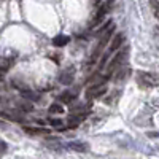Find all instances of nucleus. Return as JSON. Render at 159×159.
Here are the masks:
<instances>
[{"mask_svg": "<svg viewBox=\"0 0 159 159\" xmlns=\"http://www.w3.org/2000/svg\"><path fill=\"white\" fill-rule=\"evenodd\" d=\"M137 83L142 88H157L159 86V75L154 72H137Z\"/></svg>", "mask_w": 159, "mask_h": 159, "instance_id": "obj_1", "label": "nucleus"}, {"mask_svg": "<svg viewBox=\"0 0 159 159\" xmlns=\"http://www.w3.org/2000/svg\"><path fill=\"white\" fill-rule=\"evenodd\" d=\"M127 52H129V49H127V48H124V49L119 48V49H118V52L111 57V61L107 64V75H108V76H111V75H113V72L123 65L124 59L127 57Z\"/></svg>", "mask_w": 159, "mask_h": 159, "instance_id": "obj_2", "label": "nucleus"}, {"mask_svg": "<svg viewBox=\"0 0 159 159\" xmlns=\"http://www.w3.org/2000/svg\"><path fill=\"white\" fill-rule=\"evenodd\" d=\"M110 8H111V2H107V3H103V5H100V8L96 11V15H94V18H92V21H91V24H89V29H94V27H97V25L105 19V16H107V13L110 11Z\"/></svg>", "mask_w": 159, "mask_h": 159, "instance_id": "obj_3", "label": "nucleus"}, {"mask_svg": "<svg viewBox=\"0 0 159 159\" xmlns=\"http://www.w3.org/2000/svg\"><path fill=\"white\" fill-rule=\"evenodd\" d=\"M105 94H107V86H105V83H96L92 84L88 91H86V99L88 100H92V99H100L103 97Z\"/></svg>", "mask_w": 159, "mask_h": 159, "instance_id": "obj_4", "label": "nucleus"}, {"mask_svg": "<svg viewBox=\"0 0 159 159\" xmlns=\"http://www.w3.org/2000/svg\"><path fill=\"white\" fill-rule=\"evenodd\" d=\"M123 43H124V34H115L110 40V45H108V54L111 52H116L119 48H123Z\"/></svg>", "mask_w": 159, "mask_h": 159, "instance_id": "obj_5", "label": "nucleus"}, {"mask_svg": "<svg viewBox=\"0 0 159 159\" xmlns=\"http://www.w3.org/2000/svg\"><path fill=\"white\" fill-rule=\"evenodd\" d=\"M65 148L70 151H76V153H88L89 145L84 142H69V143H65Z\"/></svg>", "mask_w": 159, "mask_h": 159, "instance_id": "obj_6", "label": "nucleus"}, {"mask_svg": "<svg viewBox=\"0 0 159 159\" xmlns=\"http://www.w3.org/2000/svg\"><path fill=\"white\" fill-rule=\"evenodd\" d=\"M22 130H24L27 135H32V137H38V135H46V134H49V129H46V127L22 126Z\"/></svg>", "mask_w": 159, "mask_h": 159, "instance_id": "obj_7", "label": "nucleus"}, {"mask_svg": "<svg viewBox=\"0 0 159 159\" xmlns=\"http://www.w3.org/2000/svg\"><path fill=\"white\" fill-rule=\"evenodd\" d=\"M75 81V73H73V69H69V70H64L59 73V83L64 84V86H70L72 83Z\"/></svg>", "mask_w": 159, "mask_h": 159, "instance_id": "obj_8", "label": "nucleus"}, {"mask_svg": "<svg viewBox=\"0 0 159 159\" xmlns=\"http://www.w3.org/2000/svg\"><path fill=\"white\" fill-rule=\"evenodd\" d=\"M86 118V113H70L69 116H67V119H65V123L67 124H70L72 127H75V126H78L80 123L83 121V119Z\"/></svg>", "mask_w": 159, "mask_h": 159, "instance_id": "obj_9", "label": "nucleus"}, {"mask_svg": "<svg viewBox=\"0 0 159 159\" xmlns=\"http://www.w3.org/2000/svg\"><path fill=\"white\" fill-rule=\"evenodd\" d=\"M75 99H76V94L72 92V91H64L62 94L59 96V102L62 105H72L75 102Z\"/></svg>", "mask_w": 159, "mask_h": 159, "instance_id": "obj_10", "label": "nucleus"}, {"mask_svg": "<svg viewBox=\"0 0 159 159\" xmlns=\"http://www.w3.org/2000/svg\"><path fill=\"white\" fill-rule=\"evenodd\" d=\"M69 42H70V37L69 35H64V34H59V35H56L54 38H52V45H54L56 48L67 46Z\"/></svg>", "mask_w": 159, "mask_h": 159, "instance_id": "obj_11", "label": "nucleus"}, {"mask_svg": "<svg viewBox=\"0 0 159 159\" xmlns=\"http://www.w3.org/2000/svg\"><path fill=\"white\" fill-rule=\"evenodd\" d=\"M48 111H49L51 115H62L65 110H64V107H62V103H51L49 108H48Z\"/></svg>", "mask_w": 159, "mask_h": 159, "instance_id": "obj_12", "label": "nucleus"}, {"mask_svg": "<svg viewBox=\"0 0 159 159\" xmlns=\"http://www.w3.org/2000/svg\"><path fill=\"white\" fill-rule=\"evenodd\" d=\"M150 7H151V11L154 18L159 21V0H150Z\"/></svg>", "mask_w": 159, "mask_h": 159, "instance_id": "obj_13", "label": "nucleus"}, {"mask_svg": "<svg viewBox=\"0 0 159 159\" xmlns=\"http://www.w3.org/2000/svg\"><path fill=\"white\" fill-rule=\"evenodd\" d=\"M111 24H113V21H107V22H105L103 25H100V29H97V32H96V35H94V37H97V38H99V37H100V35H102L105 30H107V29L110 27Z\"/></svg>", "mask_w": 159, "mask_h": 159, "instance_id": "obj_14", "label": "nucleus"}, {"mask_svg": "<svg viewBox=\"0 0 159 159\" xmlns=\"http://www.w3.org/2000/svg\"><path fill=\"white\" fill-rule=\"evenodd\" d=\"M129 72H130V69H127V67H126V69H123V70H119V75H116V76H115V80H116V81H121L123 78H126V76H127V73H129Z\"/></svg>", "mask_w": 159, "mask_h": 159, "instance_id": "obj_15", "label": "nucleus"}, {"mask_svg": "<svg viewBox=\"0 0 159 159\" xmlns=\"http://www.w3.org/2000/svg\"><path fill=\"white\" fill-rule=\"evenodd\" d=\"M48 123H49L52 127H59V126L62 124V119H59V118H49Z\"/></svg>", "mask_w": 159, "mask_h": 159, "instance_id": "obj_16", "label": "nucleus"}, {"mask_svg": "<svg viewBox=\"0 0 159 159\" xmlns=\"http://www.w3.org/2000/svg\"><path fill=\"white\" fill-rule=\"evenodd\" d=\"M19 108L24 110V111H32V103H29V102H22V103H19Z\"/></svg>", "mask_w": 159, "mask_h": 159, "instance_id": "obj_17", "label": "nucleus"}, {"mask_svg": "<svg viewBox=\"0 0 159 159\" xmlns=\"http://www.w3.org/2000/svg\"><path fill=\"white\" fill-rule=\"evenodd\" d=\"M7 150H8V145H7V142L0 139V154H5V153H7Z\"/></svg>", "mask_w": 159, "mask_h": 159, "instance_id": "obj_18", "label": "nucleus"}, {"mask_svg": "<svg viewBox=\"0 0 159 159\" xmlns=\"http://www.w3.org/2000/svg\"><path fill=\"white\" fill-rule=\"evenodd\" d=\"M150 137H159V132H150Z\"/></svg>", "mask_w": 159, "mask_h": 159, "instance_id": "obj_19", "label": "nucleus"}, {"mask_svg": "<svg viewBox=\"0 0 159 159\" xmlns=\"http://www.w3.org/2000/svg\"><path fill=\"white\" fill-rule=\"evenodd\" d=\"M91 3L96 7V5H99V3H100V0H91Z\"/></svg>", "mask_w": 159, "mask_h": 159, "instance_id": "obj_20", "label": "nucleus"}, {"mask_svg": "<svg viewBox=\"0 0 159 159\" xmlns=\"http://www.w3.org/2000/svg\"><path fill=\"white\" fill-rule=\"evenodd\" d=\"M5 127H7V123H5V121H3V123L0 121V129H5Z\"/></svg>", "mask_w": 159, "mask_h": 159, "instance_id": "obj_21", "label": "nucleus"}, {"mask_svg": "<svg viewBox=\"0 0 159 159\" xmlns=\"http://www.w3.org/2000/svg\"><path fill=\"white\" fill-rule=\"evenodd\" d=\"M0 103H2V99H0Z\"/></svg>", "mask_w": 159, "mask_h": 159, "instance_id": "obj_22", "label": "nucleus"}]
</instances>
